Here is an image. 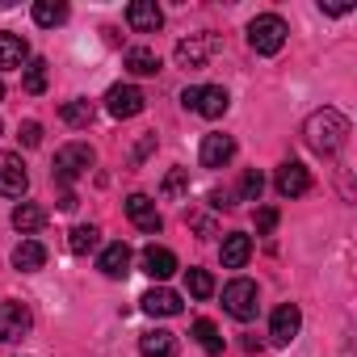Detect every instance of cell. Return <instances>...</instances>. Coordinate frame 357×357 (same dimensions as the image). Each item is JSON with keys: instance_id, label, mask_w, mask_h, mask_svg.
I'll return each mask as SVG.
<instances>
[{"instance_id": "cell-17", "label": "cell", "mask_w": 357, "mask_h": 357, "mask_svg": "<svg viewBox=\"0 0 357 357\" xmlns=\"http://www.w3.org/2000/svg\"><path fill=\"white\" fill-rule=\"evenodd\" d=\"M26 63H30V43L22 34H0V72L26 68Z\"/></svg>"}, {"instance_id": "cell-26", "label": "cell", "mask_w": 357, "mask_h": 357, "mask_svg": "<svg viewBox=\"0 0 357 357\" xmlns=\"http://www.w3.org/2000/svg\"><path fill=\"white\" fill-rule=\"evenodd\" d=\"M34 22L38 26H63L68 22V5H63V0H38V5H34Z\"/></svg>"}, {"instance_id": "cell-32", "label": "cell", "mask_w": 357, "mask_h": 357, "mask_svg": "<svg viewBox=\"0 0 357 357\" xmlns=\"http://www.w3.org/2000/svg\"><path fill=\"white\" fill-rule=\"evenodd\" d=\"M273 227H278V211H273V206H265V211H257V231H261V236H269Z\"/></svg>"}, {"instance_id": "cell-13", "label": "cell", "mask_w": 357, "mask_h": 357, "mask_svg": "<svg viewBox=\"0 0 357 357\" xmlns=\"http://www.w3.org/2000/svg\"><path fill=\"white\" fill-rule=\"evenodd\" d=\"M231 155H236V139L231 135H206L202 139V151H198L202 168H227Z\"/></svg>"}, {"instance_id": "cell-28", "label": "cell", "mask_w": 357, "mask_h": 357, "mask_svg": "<svg viewBox=\"0 0 357 357\" xmlns=\"http://www.w3.org/2000/svg\"><path fill=\"white\" fill-rule=\"evenodd\" d=\"M26 76H22V84H26V93H47V59H30L26 68H22Z\"/></svg>"}, {"instance_id": "cell-9", "label": "cell", "mask_w": 357, "mask_h": 357, "mask_svg": "<svg viewBox=\"0 0 357 357\" xmlns=\"http://www.w3.org/2000/svg\"><path fill=\"white\" fill-rule=\"evenodd\" d=\"M273 185H278L282 198H303V194L311 190V172H307L298 160H286V164L278 168V176H273Z\"/></svg>"}, {"instance_id": "cell-31", "label": "cell", "mask_w": 357, "mask_h": 357, "mask_svg": "<svg viewBox=\"0 0 357 357\" xmlns=\"http://www.w3.org/2000/svg\"><path fill=\"white\" fill-rule=\"evenodd\" d=\"M261 190H265V176H261V172H244V181H240V202H261Z\"/></svg>"}, {"instance_id": "cell-5", "label": "cell", "mask_w": 357, "mask_h": 357, "mask_svg": "<svg viewBox=\"0 0 357 357\" xmlns=\"http://www.w3.org/2000/svg\"><path fill=\"white\" fill-rule=\"evenodd\" d=\"M223 307H227V315H231V319L248 324V319L257 315V307H261L257 282H248V278H236V282H227V286H223Z\"/></svg>"}, {"instance_id": "cell-14", "label": "cell", "mask_w": 357, "mask_h": 357, "mask_svg": "<svg viewBox=\"0 0 357 357\" xmlns=\"http://www.w3.org/2000/svg\"><path fill=\"white\" fill-rule=\"evenodd\" d=\"M126 22H130L135 34H155L164 26V13H160L155 0H135V5L126 9Z\"/></svg>"}, {"instance_id": "cell-22", "label": "cell", "mask_w": 357, "mask_h": 357, "mask_svg": "<svg viewBox=\"0 0 357 357\" xmlns=\"http://www.w3.org/2000/svg\"><path fill=\"white\" fill-rule=\"evenodd\" d=\"M43 223H47V211H43V206H34V202H17V206H13V227H17L22 236H34Z\"/></svg>"}, {"instance_id": "cell-35", "label": "cell", "mask_w": 357, "mask_h": 357, "mask_svg": "<svg viewBox=\"0 0 357 357\" xmlns=\"http://www.w3.org/2000/svg\"><path fill=\"white\" fill-rule=\"evenodd\" d=\"M0 97H5V80H0Z\"/></svg>"}, {"instance_id": "cell-8", "label": "cell", "mask_w": 357, "mask_h": 357, "mask_svg": "<svg viewBox=\"0 0 357 357\" xmlns=\"http://www.w3.org/2000/svg\"><path fill=\"white\" fill-rule=\"evenodd\" d=\"M143 105H147V97L135 89V84H114L109 93H105V109L114 114V118H139L143 114Z\"/></svg>"}, {"instance_id": "cell-4", "label": "cell", "mask_w": 357, "mask_h": 357, "mask_svg": "<svg viewBox=\"0 0 357 357\" xmlns=\"http://www.w3.org/2000/svg\"><path fill=\"white\" fill-rule=\"evenodd\" d=\"M181 105L194 109V114H202V118H223L227 105H231V97H227L223 84H194V89L181 93Z\"/></svg>"}, {"instance_id": "cell-25", "label": "cell", "mask_w": 357, "mask_h": 357, "mask_svg": "<svg viewBox=\"0 0 357 357\" xmlns=\"http://www.w3.org/2000/svg\"><path fill=\"white\" fill-rule=\"evenodd\" d=\"M59 118H63L68 126H89V122L97 118V105H93V101H84V97H76V101H63Z\"/></svg>"}, {"instance_id": "cell-29", "label": "cell", "mask_w": 357, "mask_h": 357, "mask_svg": "<svg viewBox=\"0 0 357 357\" xmlns=\"http://www.w3.org/2000/svg\"><path fill=\"white\" fill-rule=\"evenodd\" d=\"M185 190H190V168H172V172L164 176V185H160L164 198H181Z\"/></svg>"}, {"instance_id": "cell-30", "label": "cell", "mask_w": 357, "mask_h": 357, "mask_svg": "<svg viewBox=\"0 0 357 357\" xmlns=\"http://www.w3.org/2000/svg\"><path fill=\"white\" fill-rule=\"evenodd\" d=\"M185 286H190L194 298H211V294H215V278H211L206 269H190V273H185Z\"/></svg>"}, {"instance_id": "cell-33", "label": "cell", "mask_w": 357, "mask_h": 357, "mask_svg": "<svg viewBox=\"0 0 357 357\" xmlns=\"http://www.w3.org/2000/svg\"><path fill=\"white\" fill-rule=\"evenodd\" d=\"M22 143H26V147H38V143H43V126H38V122H26V126H22Z\"/></svg>"}, {"instance_id": "cell-7", "label": "cell", "mask_w": 357, "mask_h": 357, "mask_svg": "<svg viewBox=\"0 0 357 357\" xmlns=\"http://www.w3.org/2000/svg\"><path fill=\"white\" fill-rule=\"evenodd\" d=\"M30 190V172L17 151H0V198H22Z\"/></svg>"}, {"instance_id": "cell-20", "label": "cell", "mask_w": 357, "mask_h": 357, "mask_svg": "<svg viewBox=\"0 0 357 357\" xmlns=\"http://www.w3.org/2000/svg\"><path fill=\"white\" fill-rule=\"evenodd\" d=\"M139 353L143 357H172L176 353V336L164 332V328H151V332L139 336Z\"/></svg>"}, {"instance_id": "cell-6", "label": "cell", "mask_w": 357, "mask_h": 357, "mask_svg": "<svg viewBox=\"0 0 357 357\" xmlns=\"http://www.w3.org/2000/svg\"><path fill=\"white\" fill-rule=\"evenodd\" d=\"M30 328H34V315H30V307H26V303H17V298L0 303V340H5V344L26 340V336H30Z\"/></svg>"}, {"instance_id": "cell-10", "label": "cell", "mask_w": 357, "mask_h": 357, "mask_svg": "<svg viewBox=\"0 0 357 357\" xmlns=\"http://www.w3.org/2000/svg\"><path fill=\"white\" fill-rule=\"evenodd\" d=\"M139 265H143V273L155 278V282H168L176 269H181V265H176V252H172V248H160V244H147L143 257H139Z\"/></svg>"}, {"instance_id": "cell-11", "label": "cell", "mask_w": 357, "mask_h": 357, "mask_svg": "<svg viewBox=\"0 0 357 357\" xmlns=\"http://www.w3.org/2000/svg\"><path fill=\"white\" fill-rule=\"evenodd\" d=\"M126 219H130L139 231H147V236H155V231L164 227V219H160V211H155V202H151L147 194H130V198H126Z\"/></svg>"}, {"instance_id": "cell-15", "label": "cell", "mask_w": 357, "mask_h": 357, "mask_svg": "<svg viewBox=\"0 0 357 357\" xmlns=\"http://www.w3.org/2000/svg\"><path fill=\"white\" fill-rule=\"evenodd\" d=\"M211 51H215V38H211V34H194V38H185V43H176V63H181L185 72H190V68H202Z\"/></svg>"}, {"instance_id": "cell-16", "label": "cell", "mask_w": 357, "mask_h": 357, "mask_svg": "<svg viewBox=\"0 0 357 357\" xmlns=\"http://www.w3.org/2000/svg\"><path fill=\"white\" fill-rule=\"evenodd\" d=\"M219 257H223V269H244L248 257H252V240H248L244 231H231V236H223Z\"/></svg>"}, {"instance_id": "cell-3", "label": "cell", "mask_w": 357, "mask_h": 357, "mask_svg": "<svg viewBox=\"0 0 357 357\" xmlns=\"http://www.w3.org/2000/svg\"><path fill=\"white\" fill-rule=\"evenodd\" d=\"M93 147L89 143H63L59 151H55V168H51V176H55V185H72L76 176H84L89 168H93Z\"/></svg>"}, {"instance_id": "cell-24", "label": "cell", "mask_w": 357, "mask_h": 357, "mask_svg": "<svg viewBox=\"0 0 357 357\" xmlns=\"http://www.w3.org/2000/svg\"><path fill=\"white\" fill-rule=\"evenodd\" d=\"M97 244H101V231H97L93 223H80V227H72V231H68V248H72L76 257H89Z\"/></svg>"}, {"instance_id": "cell-12", "label": "cell", "mask_w": 357, "mask_h": 357, "mask_svg": "<svg viewBox=\"0 0 357 357\" xmlns=\"http://www.w3.org/2000/svg\"><path fill=\"white\" fill-rule=\"evenodd\" d=\"M298 328H303V311H298L294 303H282V307L273 311V319H269V336H273V344H290V340L298 336Z\"/></svg>"}, {"instance_id": "cell-18", "label": "cell", "mask_w": 357, "mask_h": 357, "mask_svg": "<svg viewBox=\"0 0 357 357\" xmlns=\"http://www.w3.org/2000/svg\"><path fill=\"white\" fill-rule=\"evenodd\" d=\"M97 269L105 273V278H126L130 273V248L118 240V244H105V252H101V261H97Z\"/></svg>"}, {"instance_id": "cell-21", "label": "cell", "mask_w": 357, "mask_h": 357, "mask_svg": "<svg viewBox=\"0 0 357 357\" xmlns=\"http://www.w3.org/2000/svg\"><path fill=\"white\" fill-rule=\"evenodd\" d=\"M13 265H17L22 273H34V269L47 265V248H43L38 240H22V244L13 248Z\"/></svg>"}, {"instance_id": "cell-2", "label": "cell", "mask_w": 357, "mask_h": 357, "mask_svg": "<svg viewBox=\"0 0 357 357\" xmlns=\"http://www.w3.org/2000/svg\"><path fill=\"white\" fill-rule=\"evenodd\" d=\"M286 22L278 17V13H261V17H252L248 22V47L257 51V55H278L282 47H286Z\"/></svg>"}, {"instance_id": "cell-34", "label": "cell", "mask_w": 357, "mask_h": 357, "mask_svg": "<svg viewBox=\"0 0 357 357\" xmlns=\"http://www.w3.org/2000/svg\"><path fill=\"white\" fill-rule=\"evenodd\" d=\"M211 206H215V211H231L236 202H231V194H219V190H215V194H211Z\"/></svg>"}, {"instance_id": "cell-1", "label": "cell", "mask_w": 357, "mask_h": 357, "mask_svg": "<svg viewBox=\"0 0 357 357\" xmlns=\"http://www.w3.org/2000/svg\"><path fill=\"white\" fill-rule=\"evenodd\" d=\"M303 139H307L311 151L336 155V151L344 147V139H349V118H344L340 109H315V114L303 122Z\"/></svg>"}, {"instance_id": "cell-36", "label": "cell", "mask_w": 357, "mask_h": 357, "mask_svg": "<svg viewBox=\"0 0 357 357\" xmlns=\"http://www.w3.org/2000/svg\"><path fill=\"white\" fill-rule=\"evenodd\" d=\"M0 130H5V126H0Z\"/></svg>"}, {"instance_id": "cell-19", "label": "cell", "mask_w": 357, "mask_h": 357, "mask_svg": "<svg viewBox=\"0 0 357 357\" xmlns=\"http://www.w3.org/2000/svg\"><path fill=\"white\" fill-rule=\"evenodd\" d=\"M139 303H143L147 315H176V311H181V294H172L168 286H151Z\"/></svg>"}, {"instance_id": "cell-27", "label": "cell", "mask_w": 357, "mask_h": 357, "mask_svg": "<svg viewBox=\"0 0 357 357\" xmlns=\"http://www.w3.org/2000/svg\"><path fill=\"white\" fill-rule=\"evenodd\" d=\"M194 340H198L211 357H219V353H223V336H219V328H215L211 319H198V324H194Z\"/></svg>"}, {"instance_id": "cell-23", "label": "cell", "mask_w": 357, "mask_h": 357, "mask_svg": "<svg viewBox=\"0 0 357 357\" xmlns=\"http://www.w3.org/2000/svg\"><path fill=\"white\" fill-rule=\"evenodd\" d=\"M126 68H130L135 76H155V72H160V55H155L151 47H130V51H126Z\"/></svg>"}]
</instances>
